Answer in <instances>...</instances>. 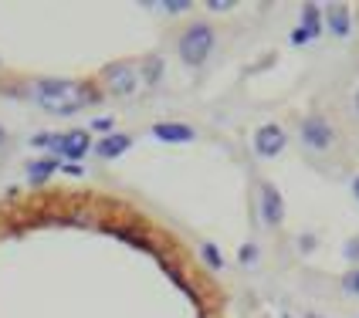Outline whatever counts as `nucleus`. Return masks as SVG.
<instances>
[{"instance_id":"f257e3e1","label":"nucleus","mask_w":359,"mask_h":318,"mask_svg":"<svg viewBox=\"0 0 359 318\" xmlns=\"http://www.w3.org/2000/svg\"><path fill=\"white\" fill-rule=\"evenodd\" d=\"M214 27L207 24V20H194L177 41V51H180V61L183 64H190V68H200L203 61L210 58V51H214Z\"/></svg>"},{"instance_id":"f03ea898","label":"nucleus","mask_w":359,"mask_h":318,"mask_svg":"<svg viewBox=\"0 0 359 318\" xmlns=\"http://www.w3.org/2000/svg\"><path fill=\"white\" fill-rule=\"evenodd\" d=\"M102 81H105V88L112 92V95H136V88H140V71H136V64L133 61H112V64H105L102 68Z\"/></svg>"},{"instance_id":"7ed1b4c3","label":"nucleus","mask_w":359,"mask_h":318,"mask_svg":"<svg viewBox=\"0 0 359 318\" xmlns=\"http://www.w3.org/2000/svg\"><path fill=\"white\" fill-rule=\"evenodd\" d=\"M299 136H302V146L312 149V153H329V149L336 146V129H332V122L322 119V116L302 119Z\"/></svg>"},{"instance_id":"20e7f679","label":"nucleus","mask_w":359,"mask_h":318,"mask_svg":"<svg viewBox=\"0 0 359 318\" xmlns=\"http://www.w3.org/2000/svg\"><path fill=\"white\" fill-rule=\"evenodd\" d=\"M285 146H288V136H285V129H281L278 122H268V125H261L258 132H255V153L261 159L281 156Z\"/></svg>"},{"instance_id":"39448f33","label":"nucleus","mask_w":359,"mask_h":318,"mask_svg":"<svg viewBox=\"0 0 359 318\" xmlns=\"http://www.w3.org/2000/svg\"><path fill=\"white\" fill-rule=\"evenodd\" d=\"M261 220L268 227H281V220H285V200L271 179H261Z\"/></svg>"},{"instance_id":"423d86ee","label":"nucleus","mask_w":359,"mask_h":318,"mask_svg":"<svg viewBox=\"0 0 359 318\" xmlns=\"http://www.w3.org/2000/svg\"><path fill=\"white\" fill-rule=\"evenodd\" d=\"M61 156L68 159V163H79L92 153V136H88V129H72V132H61Z\"/></svg>"},{"instance_id":"0eeeda50","label":"nucleus","mask_w":359,"mask_h":318,"mask_svg":"<svg viewBox=\"0 0 359 318\" xmlns=\"http://www.w3.org/2000/svg\"><path fill=\"white\" fill-rule=\"evenodd\" d=\"M319 34H322V7L305 4L302 7V24L295 27V34H292V44H309V41H316Z\"/></svg>"},{"instance_id":"6e6552de","label":"nucleus","mask_w":359,"mask_h":318,"mask_svg":"<svg viewBox=\"0 0 359 318\" xmlns=\"http://www.w3.org/2000/svg\"><path fill=\"white\" fill-rule=\"evenodd\" d=\"M149 132H153V139H160V142H194L197 139V132H194L187 122H156Z\"/></svg>"},{"instance_id":"1a4fd4ad","label":"nucleus","mask_w":359,"mask_h":318,"mask_svg":"<svg viewBox=\"0 0 359 318\" xmlns=\"http://www.w3.org/2000/svg\"><path fill=\"white\" fill-rule=\"evenodd\" d=\"M129 146H133V136L112 132V136H102V139L92 146V153H95L99 159H119L122 153H129Z\"/></svg>"},{"instance_id":"9d476101","label":"nucleus","mask_w":359,"mask_h":318,"mask_svg":"<svg viewBox=\"0 0 359 318\" xmlns=\"http://www.w3.org/2000/svg\"><path fill=\"white\" fill-rule=\"evenodd\" d=\"M325 20H329V31L336 34V38H349V7H342V4H332V7H325L322 11Z\"/></svg>"},{"instance_id":"9b49d317","label":"nucleus","mask_w":359,"mask_h":318,"mask_svg":"<svg viewBox=\"0 0 359 318\" xmlns=\"http://www.w3.org/2000/svg\"><path fill=\"white\" fill-rule=\"evenodd\" d=\"M58 173V159H34V163H27V179L34 183V186H41V183H48V179Z\"/></svg>"},{"instance_id":"f8f14e48","label":"nucleus","mask_w":359,"mask_h":318,"mask_svg":"<svg viewBox=\"0 0 359 318\" xmlns=\"http://www.w3.org/2000/svg\"><path fill=\"white\" fill-rule=\"evenodd\" d=\"M136 71H140V81H146V85H160V78H163V58H146Z\"/></svg>"},{"instance_id":"ddd939ff","label":"nucleus","mask_w":359,"mask_h":318,"mask_svg":"<svg viewBox=\"0 0 359 318\" xmlns=\"http://www.w3.org/2000/svg\"><path fill=\"white\" fill-rule=\"evenodd\" d=\"M200 258H203V264H207L210 271H220V268H224V258H220V247H217V244H210V240H207V244L200 247Z\"/></svg>"},{"instance_id":"4468645a","label":"nucleus","mask_w":359,"mask_h":318,"mask_svg":"<svg viewBox=\"0 0 359 318\" xmlns=\"http://www.w3.org/2000/svg\"><path fill=\"white\" fill-rule=\"evenodd\" d=\"M31 146H34V149H55V153H58L61 149V132H38V136L31 139Z\"/></svg>"},{"instance_id":"2eb2a0df","label":"nucleus","mask_w":359,"mask_h":318,"mask_svg":"<svg viewBox=\"0 0 359 318\" xmlns=\"http://www.w3.org/2000/svg\"><path fill=\"white\" fill-rule=\"evenodd\" d=\"M238 261H241V264H244V268H251V264H258V244H251V240H248V244L241 247Z\"/></svg>"},{"instance_id":"dca6fc26","label":"nucleus","mask_w":359,"mask_h":318,"mask_svg":"<svg viewBox=\"0 0 359 318\" xmlns=\"http://www.w3.org/2000/svg\"><path fill=\"white\" fill-rule=\"evenodd\" d=\"M112 129H116V119H112V116L92 119V132H105V136H112Z\"/></svg>"},{"instance_id":"f3484780","label":"nucleus","mask_w":359,"mask_h":318,"mask_svg":"<svg viewBox=\"0 0 359 318\" xmlns=\"http://www.w3.org/2000/svg\"><path fill=\"white\" fill-rule=\"evenodd\" d=\"M160 11H166V14H183V11H190V0H166V4H160Z\"/></svg>"},{"instance_id":"a211bd4d","label":"nucleus","mask_w":359,"mask_h":318,"mask_svg":"<svg viewBox=\"0 0 359 318\" xmlns=\"http://www.w3.org/2000/svg\"><path fill=\"white\" fill-rule=\"evenodd\" d=\"M342 291H349V295H359V268H356V271H349V275L342 278Z\"/></svg>"},{"instance_id":"6ab92c4d","label":"nucleus","mask_w":359,"mask_h":318,"mask_svg":"<svg viewBox=\"0 0 359 318\" xmlns=\"http://www.w3.org/2000/svg\"><path fill=\"white\" fill-rule=\"evenodd\" d=\"M342 254L353 261V264H359V234L353 240H346V247H342Z\"/></svg>"},{"instance_id":"aec40b11","label":"nucleus","mask_w":359,"mask_h":318,"mask_svg":"<svg viewBox=\"0 0 359 318\" xmlns=\"http://www.w3.org/2000/svg\"><path fill=\"white\" fill-rule=\"evenodd\" d=\"M207 7H210V11H217V14H224V11H231L234 4H231V0H210Z\"/></svg>"},{"instance_id":"412c9836","label":"nucleus","mask_w":359,"mask_h":318,"mask_svg":"<svg viewBox=\"0 0 359 318\" xmlns=\"http://www.w3.org/2000/svg\"><path fill=\"white\" fill-rule=\"evenodd\" d=\"M65 173H68V177H81L85 170H81L79 163H68V166H65Z\"/></svg>"},{"instance_id":"4be33fe9","label":"nucleus","mask_w":359,"mask_h":318,"mask_svg":"<svg viewBox=\"0 0 359 318\" xmlns=\"http://www.w3.org/2000/svg\"><path fill=\"white\" fill-rule=\"evenodd\" d=\"M353 193H356V200H359V177L353 179Z\"/></svg>"},{"instance_id":"5701e85b","label":"nucleus","mask_w":359,"mask_h":318,"mask_svg":"<svg viewBox=\"0 0 359 318\" xmlns=\"http://www.w3.org/2000/svg\"><path fill=\"white\" fill-rule=\"evenodd\" d=\"M4 142H7V132H4V129H0V146H4Z\"/></svg>"},{"instance_id":"b1692460","label":"nucleus","mask_w":359,"mask_h":318,"mask_svg":"<svg viewBox=\"0 0 359 318\" xmlns=\"http://www.w3.org/2000/svg\"><path fill=\"white\" fill-rule=\"evenodd\" d=\"M356 112H359V88H356Z\"/></svg>"},{"instance_id":"393cba45","label":"nucleus","mask_w":359,"mask_h":318,"mask_svg":"<svg viewBox=\"0 0 359 318\" xmlns=\"http://www.w3.org/2000/svg\"><path fill=\"white\" fill-rule=\"evenodd\" d=\"M305 318H319V315H312V312H309V315H305Z\"/></svg>"},{"instance_id":"a878e982","label":"nucleus","mask_w":359,"mask_h":318,"mask_svg":"<svg viewBox=\"0 0 359 318\" xmlns=\"http://www.w3.org/2000/svg\"><path fill=\"white\" fill-rule=\"evenodd\" d=\"M285 318H292V315H285Z\"/></svg>"}]
</instances>
